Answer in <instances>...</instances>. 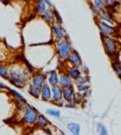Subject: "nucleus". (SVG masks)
Returning a JSON list of instances; mask_svg holds the SVG:
<instances>
[{"instance_id": "nucleus-31", "label": "nucleus", "mask_w": 121, "mask_h": 135, "mask_svg": "<svg viewBox=\"0 0 121 135\" xmlns=\"http://www.w3.org/2000/svg\"><path fill=\"white\" fill-rule=\"evenodd\" d=\"M45 113H47V114L52 117H55V118H60V110H57V109H53V108L46 109Z\"/></svg>"}, {"instance_id": "nucleus-9", "label": "nucleus", "mask_w": 121, "mask_h": 135, "mask_svg": "<svg viewBox=\"0 0 121 135\" xmlns=\"http://www.w3.org/2000/svg\"><path fill=\"white\" fill-rule=\"evenodd\" d=\"M65 62L67 63L68 65L75 66V67H78V68L83 64L81 56H80V54H78L75 49H73L71 51V53H70V55L68 56V58L66 59Z\"/></svg>"}, {"instance_id": "nucleus-14", "label": "nucleus", "mask_w": 121, "mask_h": 135, "mask_svg": "<svg viewBox=\"0 0 121 135\" xmlns=\"http://www.w3.org/2000/svg\"><path fill=\"white\" fill-rule=\"evenodd\" d=\"M45 75H46V82L49 85H58L59 80H60V73L57 70H50Z\"/></svg>"}, {"instance_id": "nucleus-21", "label": "nucleus", "mask_w": 121, "mask_h": 135, "mask_svg": "<svg viewBox=\"0 0 121 135\" xmlns=\"http://www.w3.org/2000/svg\"><path fill=\"white\" fill-rule=\"evenodd\" d=\"M27 93H29V95H31L32 97H34V98H40V95H41V88L37 87V86L33 85V84L31 83V82H29V84H27Z\"/></svg>"}, {"instance_id": "nucleus-7", "label": "nucleus", "mask_w": 121, "mask_h": 135, "mask_svg": "<svg viewBox=\"0 0 121 135\" xmlns=\"http://www.w3.org/2000/svg\"><path fill=\"white\" fill-rule=\"evenodd\" d=\"M38 114H39V112L36 110L33 106L27 105V108H26L25 112H24V114H23L21 121H22L23 124L26 125V126L33 127V126H35Z\"/></svg>"}, {"instance_id": "nucleus-38", "label": "nucleus", "mask_w": 121, "mask_h": 135, "mask_svg": "<svg viewBox=\"0 0 121 135\" xmlns=\"http://www.w3.org/2000/svg\"><path fill=\"white\" fill-rule=\"evenodd\" d=\"M11 88L9 86H7L6 84H4L2 81H0V91L1 90H10Z\"/></svg>"}, {"instance_id": "nucleus-18", "label": "nucleus", "mask_w": 121, "mask_h": 135, "mask_svg": "<svg viewBox=\"0 0 121 135\" xmlns=\"http://www.w3.org/2000/svg\"><path fill=\"white\" fill-rule=\"evenodd\" d=\"M50 126V122L49 120L47 119L46 117L45 116L44 114L42 113H39L38 117H37V120H36V123H35V126L36 128H46Z\"/></svg>"}, {"instance_id": "nucleus-35", "label": "nucleus", "mask_w": 121, "mask_h": 135, "mask_svg": "<svg viewBox=\"0 0 121 135\" xmlns=\"http://www.w3.org/2000/svg\"><path fill=\"white\" fill-rule=\"evenodd\" d=\"M80 69H81V73H82V74H84V75H88V73H89V69H88L85 65H83V64L81 66V67H80Z\"/></svg>"}, {"instance_id": "nucleus-25", "label": "nucleus", "mask_w": 121, "mask_h": 135, "mask_svg": "<svg viewBox=\"0 0 121 135\" xmlns=\"http://www.w3.org/2000/svg\"><path fill=\"white\" fill-rule=\"evenodd\" d=\"M0 77L4 79H8V77H9V64L0 63Z\"/></svg>"}, {"instance_id": "nucleus-4", "label": "nucleus", "mask_w": 121, "mask_h": 135, "mask_svg": "<svg viewBox=\"0 0 121 135\" xmlns=\"http://www.w3.org/2000/svg\"><path fill=\"white\" fill-rule=\"evenodd\" d=\"M101 42L108 57L112 59L113 61H115L121 49V43L119 42L118 38L101 35Z\"/></svg>"}, {"instance_id": "nucleus-28", "label": "nucleus", "mask_w": 121, "mask_h": 135, "mask_svg": "<svg viewBox=\"0 0 121 135\" xmlns=\"http://www.w3.org/2000/svg\"><path fill=\"white\" fill-rule=\"evenodd\" d=\"M90 82V77L89 75H84L81 74L80 78L74 80V85H78V84H83V83H89Z\"/></svg>"}, {"instance_id": "nucleus-41", "label": "nucleus", "mask_w": 121, "mask_h": 135, "mask_svg": "<svg viewBox=\"0 0 121 135\" xmlns=\"http://www.w3.org/2000/svg\"><path fill=\"white\" fill-rule=\"evenodd\" d=\"M118 59H119V62H121V49L120 51H119V54H118Z\"/></svg>"}, {"instance_id": "nucleus-5", "label": "nucleus", "mask_w": 121, "mask_h": 135, "mask_svg": "<svg viewBox=\"0 0 121 135\" xmlns=\"http://www.w3.org/2000/svg\"><path fill=\"white\" fill-rule=\"evenodd\" d=\"M72 50H73V48H72L71 42L68 39V36H66L64 39H63L60 42L55 43L56 55L59 60H60L62 61H66V59L68 58V56L70 55Z\"/></svg>"}, {"instance_id": "nucleus-29", "label": "nucleus", "mask_w": 121, "mask_h": 135, "mask_svg": "<svg viewBox=\"0 0 121 135\" xmlns=\"http://www.w3.org/2000/svg\"><path fill=\"white\" fill-rule=\"evenodd\" d=\"M84 95H83L82 93H80V92H75L74 94V97H73V102H74L76 105H80V104H81L83 102V100H84Z\"/></svg>"}, {"instance_id": "nucleus-36", "label": "nucleus", "mask_w": 121, "mask_h": 135, "mask_svg": "<svg viewBox=\"0 0 121 135\" xmlns=\"http://www.w3.org/2000/svg\"><path fill=\"white\" fill-rule=\"evenodd\" d=\"M103 2L105 3L106 7H107V6H111V5L115 4L117 1V0H103Z\"/></svg>"}, {"instance_id": "nucleus-32", "label": "nucleus", "mask_w": 121, "mask_h": 135, "mask_svg": "<svg viewBox=\"0 0 121 135\" xmlns=\"http://www.w3.org/2000/svg\"><path fill=\"white\" fill-rule=\"evenodd\" d=\"M9 91H10V94L12 95V97H17V98L22 99V100H24V101H27V99L25 98V97H24L20 92H18L17 90H15V89H11V88Z\"/></svg>"}, {"instance_id": "nucleus-11", "label": "nucleus", "mask_w": 121, "mask_h": 135, "mask_svg": "<svg viewBox=\"0 0 121 135\" xmlns=\"http://www.w3.org/2000/svg\"><path fill=\"white\" fill-rule=\"evenodd\" d=\"M40 99L45 102H51L52 100V86L45 82L41 88Z\"/></svg>"}, {"instance_id": "nucleus-24", "label": "nucleus", "mask_w": 121, "mask_h": 135, "mask_svg": "<svg viewBox=\"0 0 121 135\" xmlns=\"http://www.w3.org/2000/svg\"><path fill=\"white\" fill-rule=\"evenodd\" d=\"M90 6L96 8L99 11H104L106 9V5L103 2V0H89Z\"/></svg>"}, {"instance_id": "nucleus-37", "label": "nucleus", "mask_w": 121, "mask_h": 135, "mask_svg": "<svg viewBox=\"0 0 121 135\" xmlns=\"http://www.w3.org/2000/svg\"><path fill=\"white\" fill-rule=\"evenodd\" d=\"M52 104H54V105H56L57 107H63V105H64V100H60V101H54V102H51Z\"/></svg>"}, {"instance_id": "nucleus-15", "label": "nucleus", "mask_w": 121, "mask_h": 135, "mask_svg": "<svg viewBox=\"0 0 121 135\" xmlns=\"http://www.w3.org/2000/svg\"><path fill=\"white\" fill-rule=\"evenodd\" d=\"M39 17L43 21H45V23L51 25L52 23L56 20V16H55V12H54V8L53 9H52V8H48V9H47L44 13L41 14Z\"/></svg>"}, {"instance_id": "nucleus-8", "label": "nucleus", "mask_w": 121, "mask_h": 135, "mask_svg": "<svg viewBox=\"0 0 121 135\" xmlns=\"http://www.w3.org/2000/svg\"><path fill=\"white\" fill-rule=\"evenodd\" d=\"M50 27H51L52 31V42H54V44L57 43V42H60L67 36L62 23L59 22V21H54L50 25Z\"/></svg>"}, {"instance_id": "nucleus-30", "label": "nucleus", "mask_w": 121, "mask_h": 135, "mask_svg": "<svg viewBox=\"0 0 121 135\" xmlns=\"http://www.w3.org/2000/svg\"><path fill=\"white\" fill-rule=\"evenodd\" d=\"M112 67L117 77L121 79V62L118 61H114L112 62Z\"/></svg>"}, {"instance_id": "nucleus-16", "label": "nucleus", "mask_w": 121, "mask_h": 135, "mask_svg": "<svg viewBox=\"0 0 121 135\" xmlns=\"http://www.w3.org/2000/svg\"><path fill=\"white\" fill-rule=\"evenodd\" d=\"M75 92L76 91H75L74 86L63 88V97L64 102H73V97H74Z\"/></svg>"}, {"instance_id": "nucleus-22", "label": "nucleus", "mask_w": 121, "mask_h": 135, "mask_svg": "<svg viewBox=\"0 0 121 135\" xmlns=\"http://www.w3.org/2000/svg\"><path fill=\"white\" fill-rule=\"evenodd\" d=\"M47 9H48V7H47V5L45 0H36L35 12L38 14L39 16L42 13H44Z\"/></svg>"}, {"instance_id": "nucleus-39", "label": "nucleus", "mask_w": 121, "mask_h": 135, "mask_svg": "<svg viewBox=\"0 0 121 135\" xmlns=\"http://www.w3.org/2000/svg\"><path fill=\"white\" fill-rule=\"evenodd\" d=\"M91 94H92V91H91V89H89V90L85 91V92L83 93V95H84L85 98H87V97H89L91 95Z\"/></svg>"}, {"instance_id": "nucleus-26", "label": "nucleus", "mask_w": 121, "mask_h": 135, "mask_svg": "<svg viewBox=\"0 0 121 135\" xmlns=\"http://www.w3.org/2000/svg\"><path fill=\"white\" fill-rule=\"evenodd\" d=\"M96 132L99 133V135H109L106 126L103 123H101V122H97L96 123Z\"/></svg>"}, {"instance_id": "nucleus-6", "label": "nucleus", "mask_w": 121, "mask_h": 135, "mask_svg": "<svg viewBox=\"0 0 121 135\" xmlns=\"http://www.w3.org/2000/svg\"><path fill=\"white\" fill-rule=\"evenodd\" d=\"M96 20V27L99 28L100 35H104V36H110L117 38L118 37V30L114 26L111 25L109 23H106L104 21L100 20V19H95Z\"/></svg>"}, {"instance_id": "nucleus-20", "label": "nucleus", "mask_w": 121, "mask_h": 135, "mask_svg": "<svg viewBox=\"0 0 121 135\" xmlns=\"http://www.w3.org/2000/svg\"><path fill=\"white\" fill-rule=\"evenodd\" d=\"M10 58V53L7 46L3 43H0V63H6Z\"/></svg>"}, {"instance_id": "nucleus-17", "label": "nucleus", "mask_w": 121, "mask_h": 135, "mask_svg": "<svg viewBox=\"0 0 121 135\" xmlns=\"http://www.w3.org/2000/svg\"><path fill=\"white\" fill-rule=\"evenodd\" d=\"M63 100V88L60 85L52 86V100L51 102L54 101H60Z\"/></svg>"}, {"instance_id": "nucleus-40", "label": "nucleus", "mask_w": 121, "mask_h": 135, "mask_svg": "<svg viewBox=\"0 0 121 135\" xmlns=\"http://www.w3.org/2000/svg\"><path fill=\"white\" fill-rule=\"evenodd\" d=\"M45 3H46V5H47V7L48 8H52V9H53V4H52L51 2H50V0H45Z\"/></svg>"}, {"instance_id": "nucleus-23", "label": "nucleus", "mask_w": 121, "mask_h": 135, "mask_svg": "<svg viewBox=\"0 0 121 135\" xmlns=\"http://www.w3.org/2000/svg\"><path fill=\"white\" fill-rule=\"evenodd\" d=\"M68 131L71 132L72 135H80L81 134V126L76 122H69L66 125Z\"/></svg>"}, {"instance_id": "nucleus-1", "label": "nucleus", "mask_w": 121, "mask_h": 135, "mask_svg": "<svg viewBox=\"0 0 121 135\" xmlns=\"http://www.w3.org/2000/svg\"><path fill=\"white\" fill-rule=\"evenodd\" d=\"M23 36L27 46L45 45L52 42L50 25L41 18L27 23L23 29Z\"/></svg>"}, {"instance_id": "nucleus-12", "label": "nucleus", "mask_w": 121, "mask_h": 135, "mask_svg": "<svg viewBox=\"0 0 121 135\" xmlns=\"http://www.w3.org/2000/svg\"><path fill=\"white\" fill-rule=\"evenodd\" d=\"M33 85L37 86L39 88H42V86L46 82V75L42 72H35L32 74L31 79H30Z\"/></svg>"}, {"instance_id": "nucleus-3", "label": "nucleus", "mask_w": 121, "mask_h": 135, "mask_svg": "<svg viewBox=\"0 0 121 135\" xmlns=\"http://www.w3.org/2000/svg\"><path fill=\"white\" fill-rule=\"evenodd\" d=\"M32 71L24 62H13L9 65L8 80L14 87L24 89L30 82Z\"/></svg>"}, {"instance_id": "nucleus-13", "label": "nucleus", "mask_w": 121, "mask_h": 135, "mask_svg": "<svg viewBox=\"0 0 121 135\" xmlns=\"http://www.w3.org/2000/svg\"><path fill=\"white\" fill-rule=\"evenodd\" d=\"M95 19H100V20L104 21L106 23H109L111 25L114 26L115 24V20L114 18V14H112L110 11H108L107 9L104 11H99Z\"/></svg>"}, {"instance_id": "nucleus-42", "label": "nucleus", "mask_w": 121, "mask_h": 135, "mask_svg": "<svg viewBox=\"0 0 121 135\" xmlns=\"http://www.w3.org/2000/svg\"><path fill=\"white\" fill-rule=\"evenodd\" d=\"M117 1L118 3H120V4H121V0H117Z\"/></svg>"}, {"instance_id": "nucleus-34", "label": "nucleus", "mask_w": 121, "mask_h": 135, "mask_svg": "<svg viewBox=\"0 0 121 135\" xmlns=\"http://www.w3.org/2000/svg\"><path fill=\"white\" fill-rule=\"evenodd\" d=\"M63 107L66 109H75L77 107V105L74 103V102H65Z\"/></svg>"}, {"instance_id": "nucleus-43", "label": "nucleus", "mask_w": 121, "mask_h": 135, "mask_svg": "<svg viewBox=\"0 0 121 135\" xmlns=\"http://www.w3.org/2000/svg\"><path fill=\"white\" fill-rule=\"evenodd\" d=\"M118 36H120V38H121V31L119 32V34H118Z\"/></svg>"}, {"instance_id": "nucleus-19", "label": "nucleus", "mask_w": 121, "mask_h": 135, "mask_svg": "<svg viewBox=\"0 0 121 135\" xmlns=\"http://www.w3.org/2000/svg\"><path fill=\"white\" fill-rule=\"evenodd\" d=\"M64 70L67 72V74L69 75L70 77L74 79V80H76L78 78L81 77V74H82V73H81V69H80L78 67H75V66L67 65Z\"/></svg>"}, {"instance_id": "nucleus-2", "label": "nucleus", "mask_w": 121, "mask_h": 135, "mask_svg": "<svg viewBox=\"0 0 121 135\" xmlns=\"http://www.w3.org/2000/svg\"><path fill=\"white\" fill-rule=\"evenodd\" d=\"M56 54L55 47L49 44L29 46L26 53L29 62L35 69H42L52 61Z\"/></svg>"}, {"instance_id": "nucleus-10", "label": "nucleus", "mask_w": 121, "mask_h": 135, "mask_svg": "<svg viewBox=\"0 0 121 135\" xmlns=\"http://www.w3.org/2000/svg\"><path fill=\"white\" fill-rule=\"evenodd\" d=\"M60 80H59V85L62 88L65 87H71L74 85V79L70 77L67 74V72L65 70H62L60 71Z\"/></svg>"}, {"instance_id": "nucleus-33", "label": "nucleus", "mask_w": 121, "mask_h": 135, "mask_svg": "<svg viewBox=\"0 0 121 135\" xmlns=\"http://www.w3.org/2000/svg\"><path fill=\"white\" fill-rule=\"evenodd\" d=\"M77 87V91L80 93H84L85 91L89 90L90 89V84L89 83H83V84H78V85H76Z\"/></svg>"}, {"instance_id": "nucleus-27", "label": "nucleus", "mask_w": 121, "mask_h": 135, "mask_svg": "<svg viewBox=\"0 0 121 135\" xmlns=\"http://www.w3.org/2000/svg\"><path fill=\"white\" fill-rule=\"evenodd\" d=\"M29 135H52V134H51V132H50L49 127H48V128H37Z\"/></svg>"}]
</instances>
